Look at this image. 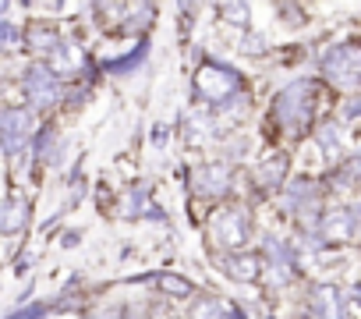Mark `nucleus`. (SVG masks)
<instances>
[{"label":"nucleus","mask_w":361,"mask_h":319,"mask_svg":"<svg viewBox=\"0 0 361 319\" xmlns=\"http://www.w3.org/2000/svg\"><path fill=\"white\" fill-rule=\"evenodd\" d=\"M273 110H276V121H280V124H287V128H301V124L312 117V85H308V82H294V85H287V89L276 96Z\"/></svg>","instance_id":"1"},{"label":"nucleus","mask_w":361,"mask_h":319,"mask_svg":"<svg viewBox=\"0 0 361 319\" xmlns=\"http://www.w3.org/2000/svg\"><path fill=\"white\" fill-rule=\"evenodd\" d=\"M252 234V217L245 210H224L213 217V238L220 248H241Z\"/></svg>","instance_id":"2"},{"label":"nucleus","mask_w":361,"mask_h":319,"mask_svg":"<svg viewBox=\"0 0 361 319\" xmlns=\"http://www.w3.org/2000/svg\"><path fill=\"white\" fill-rule=\"evenodd\" d=\"M357 64H361V54H357L354 47H336V50H329V54L322 57L326 75H329L336 85H343V89H354V85H357Z\"/></svg>","instance_id":"3"},{"label":"nucleus","mask_w":361,"mask_h":319,"mask_svg":"<svg viewBox=\"0 0 361 319\" xmlns=\"http://www.w3.org/2000/svg\"><path fill=\"white\" fill-rule=\"evenodd\" d=\"M25 96H29V103L36 110H47L57 100V75L47 64H32L25 71Z\"/></svg>","instance_id":"4"},{"label":"nucleus","mask_w":361,"mask_h":319,"mask_svg":"<svg viewBox=\"0 0 361 319\" xmlns=\"http://www.w3.org/2000/svg\"><path fill=\"white\" fill-rule=\"evenodd\" d=\"M238 82H241L238 71L220 68V64H209V68L199 71V92L209 96V100H216V103H224L231 92H238Z\"/></svg>","instance_id":"5"},{"label":"nucleus","mask_w":361,"mask_h":319,"mask_svg":"<svg viewBox=\"0 0 361 319\" xmlns=\"http://www.w3.org/2000/svg\"><path fill=\"white\" fill-rule=\"evenodd\" d=\"M192 185L199 195H224L231 188V171L220 167V164H209V167H199L192 174Z\"/></svg>","instance_id":"6"},{"label":"nucleus","mask_w":361,"mask_h":319,"mask_svg":"<svg viewBox=\"0 0 361 319\" xmlns=\"http://www.w3.org/2000/svg\"><path fill=\"white\" fill-rule=\"evenodd\" d=\"M312 308H315L319 319H343V298H340L336 284L312 287Z\"/></svg>","instance_id":"7"},{"label":"nucleus","mask_w":361,"mask_h":319,"mask_svg":"<svg viewBox=\"0 0 361 319\" xmlns=\"http://www.w3.org/2000/svg\"><path fill=\"white\" fill-rule=\"evenodd\" d=\"M25 217H29V203H25L22 195H11L4 206H0V234H15V231H22Z\"/></svg>","instance_id":"8"},{"label":"nucleus","mask_w":361,"mask_h":319,"mask_svg":"<svg viewBox=\"0 0 361 319\" xmlns=\"http://www.w3.org/2000/svg\"><path fill=\"white\" fill-rule=\"evenodd\" d=\"M29 128H32L29 110H0V138H11V135L29 138Z\"/></svg>","instance_id":"9"},{"label":"nucleus","mask_w":361,"mask_h":319,"mask_svg":"<svg viewBox=\"0 0 361 319\" xmlns=\"http://www.w3.org/2000/svg\"><path fill=\"white\" fill-rule=\"evenodd\" d=\"M145 54H149V43H138L128 57H121V61H106L103 68H106L110 75H128V71H135V68L145 61Z\"/></svg>","instance_id":"10"},{"label":"nucleus","mask_w":361,"mask_h":319,"mask_svg":"<svg viewBox=\"0 0 361 319\" xmlns=\"http://www.w3.org/2000/svg\"><path fill=\"white\" fill-rule=\"evenodd\" d=\"M227 273L234 280H252L259 273V259H252V255H231L227 259Z\"/></svg>","instance_id":"11"},{"label":"nucleus","mask_w":361,"mask_h":319,"mask_svg":"<svg viewBox=\"0 0 361 319\" xmlns=\"http://www.w3.org/2000/svg\"><path fill=\"white\" fill-rule=\"evenodd\" d=\"M283 167H287V160H283V156H276V160H266V164H262V171H259V181H262L266 188H276V181L283 178Z\"/></svg>","instance_id":"12"},{"label":"nucleus","mask_w":361,"mask_h":319,"mask_svg":"<svg viewBox=\"0 0 361 319\" xmlns=\"http://www.w3.org/2000/svg\"><path fill=\"white\" fill-rule=\"evenodd\" d=\"M159 287H163L166 294H173V298H188V294H192V284H188L185 277H173V273L159 277Z\"/></svg>","instance_id":"13"},{"label":"nucleus","mask_w":361,"mask_h":319,"mask_svg":"<svg viewBox=\"0 0 361 319\" xmlns=\"http://www.w3.org/2000/svg\"><path fill=\"white\" fill-rule=\"evenodd\" d=\"M192 319H227V308H224L220 301L206 298V301H199V305L192 308Z\"/></svg>","instance_id":"14"},{"label":"nucleus","mask_w":361,"mask_h":319,"mask_svg":"<svg viewBox=\"0 0 361 319\" xmlns=\"http://www.w3.org/2000/svg\"><path fill=\"white\" fill-rule=\"evenodd\" d=\"M18 43H22L18 25H11V22H0V50H15Z\"/></svg>","instance_id":"15"},{"label":"nucleus","mask_w":361,"mask_h":319,"mask_svg":"<svg viewBox=\"0 0 361 319\" xmlns=\"http://www.w3.org/2000/svg\"><path fill=\"white\" fill-rule=\"evenodd\" d=\"M224 18L234 22V25H248V4H227L224 8Z\"/></svg>","instance_id":"16"},{"label":"nucleus","mask_w":361,"mask_h":319,"mask_svg":"<svg viewBox=\"0 0 361 319\" xmlns=\"http://www.w3.org/2000/svg\"><path fill=\"white\" fill-rule=\"evenodd\" d=\"M47 305L43 301H36V305H25V308H18L15 315H8V319H47Z\"/></svg>","instance_id":"17"},{"label":"nucleus","mask_w":361,"mask_h":319,"mask_svg":"<svg viewBox=\"0 0 361 319\" xmlns=\"http://www.w3.org/2000/svg\"><path fill=\"white\" fill-rule=\"evenodd\" d=\"M319 145H322L326 156H340V142H336V131H333V128H326V131L319 135Z\"/></svg>","instance_id":"18"},{"label":"nucleus","mask_w":361,"mask_h":319,"mask_svg":"<svg viewBox=\"0 0 361 319\" xmlns=\"http://www.w3.org/2000/svg\"><path fill=\"white\" fill-rule=\"evenodd\" d=\"M128 213H145V188H138V192H131V199H128Z\"/></svg>","instance_id":"19"},{"label":"nucleus","mask_w":361,"mask_h":319,"mask_svg":"<svg viewBox=\"0 0 361 319\" xmlns=\"http://www.w3.org/2000/svg\"><path fill=\"white\" fill-rule=\"evenodd\" d=\"M47 142H54V131H50V128H43V131H39V138H36V149L43 152V149H47Z\"/></svg>","instance_id":"20"},{"label":"nucleus","mask_w":361,"mask_h":319,"mask_svg":"<svg viewBox=\"0 0 361 319\" xmlns=\"http://www.w3.org/2000/svg\"><path fill=\"white\" fill-rule=\"evenodd\" d=\"M156 145H166V128H156V138H152Z\"/></svg>","instance_id":"21"},{"label":"nucleus","mask_w":361,"mask_h":319,"mask_svg":"<svg viewBox=\"0 0 361 319\" xmlns=\"http://www.w3.org/2000/svg\"><path fill=\"white\" fill-rule=\"evenodd\" d=\"M227 315H231V319H245V312H241V308H227Z\"/></svg>","instance_id":"22"}]
</instances>
